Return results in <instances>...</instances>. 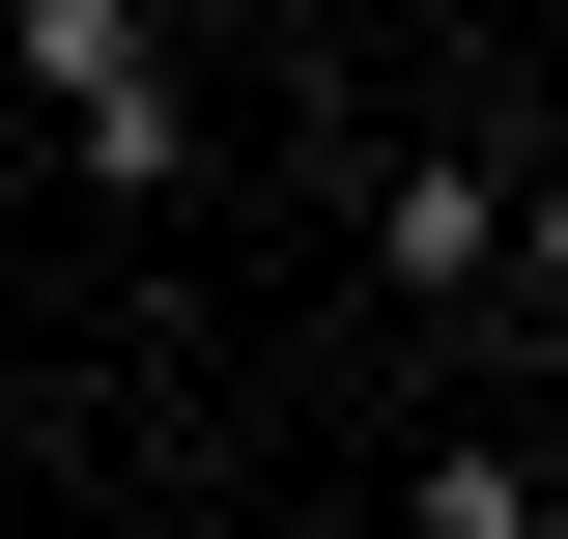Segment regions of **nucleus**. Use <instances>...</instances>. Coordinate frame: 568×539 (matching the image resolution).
<instances>
[{
  "label": "nucleus",
  "instance_id": "1",
  "mask_svg": "<svg viewBox=\"0 0 568 539\" xmlns=\"http://www.w3.org/2000/svg\"><path fill=\"white\" fill-rule=\"evenodd\" d=\"M0 58H29V114H58L85 200H200V85H171L142 0H0Z\"/></svg>",
  "mask_w": 568,
  "mask_h": 539
},
{
  "label": "nucleus",
  "instance_id": "3",
  "mask_svg": "<svg viewBox=\"0 0 568 539\" xmlns=\"http://www.w3.org/2000/svg\"><path fill=\"white\" fill-rule=\"evenodd\" d=\"M0 482H29V426H0Z\"/></svg>",
  "mask_w": 568,
  "mask_h": 539
},
{
  "label": "nucleus",
  "instance_id": "2",
  "mask_svg": "<svg viewBox=\"0 0 568 539\" xmlns=\"http://www.w3.org/2000/svg\"><path fill=\"white\" fill-rule=\"evenodd\" d=\"M369 284H398V313H484V284H540V200H511L484 142H398V171H369Z\"/></svg>",
  "mask_w": 568,
  "mask_h": 539
}]
</instances>
